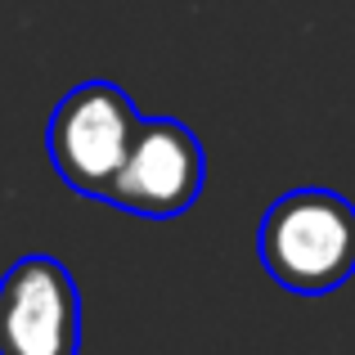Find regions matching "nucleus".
Returning <instances> with one entry per match:
<instances>
[{"mask_svg": "<svg viewBox=\"0 0 355 355\" xmlns=\"http://www.w3.org/2000/svg\"><path fill=\"white\" fill-rule=\"evenodd\" d=\"M257 252L288 293H333L355 275V207L333 189H293L270 202Z\"/></svg>", "mask_w": 355, "mask_h": 355, "instance_id": "f257e3e1", "label": "nucleus"}, {"mask_svg": "<svg viewBox=\"0 0 355 355\" xmlns=\"http://www.w3.org/2000/svg\"><path fill=\"white\" fill-rule=\"evenodd\" d=\"M139 121L144 117L135 113L130 95L113 81H86V86L68 90L45 135L59 180L86 198L108 202V189L135 144Z\"/></svg>", "mask_w": 355, "mask_h": 355, "instance_id": "f03ea898", "label": "nucleus"}, {"mask_svg": "<svg viewBox=\"0 0 355 355\" xmlns=\"http://www.w3.org/2000/svg\"><path fill=\"white\" fill-rule=\"evenodd\" d=\"M81 297L54 257H23L0 279V355H77Z\"/></svg>", "mask_w": 355, "mask_h": 355, "instance_id": "7ed1b4c3", "label": "nucleus"}, {"mask_svg": "<svg viewBox=\"0 0 355 355\" xmlns=\"http://www.w3.org/2000/svg\"><path fill=\"white\" fill-rule=\"evenodd\" d=\"M198 189H202L198 135L175 117H144L113 189H108V207L162 220L189 211Z\"/></svg>", "mask_w": 355, "mask_h": 355, "instance_id": "20e7f679", "label": "nucleus"}]
</instances>
